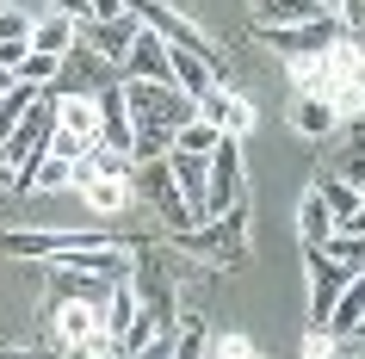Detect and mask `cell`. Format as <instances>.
I'll list each match as a JSON object with an SVG mask.
<instances>
[{"mask_svg": "<svg viewBox=\"0 0 365 359\" xmlns=\"http://www.w3.org/2000/svg\"><path fill=\"white\" fill-rule=\"evenodd\" d=\"M173 248H186V254H211V261H242V242H248V205L223 211V217H211V223L198 229H180V236H168Z\"/></svg>", "mask_w": 365, "mask_h": 359, "instance_id": "cell-1", "label": "cell"}, {"mask_svg": "<svg viewBox=\"0 0 365 359\" xmlns=\"http://www.w3.org/2000/svg\"><path fill=\"white\" fill-rule=\"evenodd\" d=\"M242 143L235 136H217V149L205 155V217H223V211L242 205Z\"/></svg>", "mask_w": 365, "mask_h": 359, "instance_id": "cell-2", "label": "cell"}, {"mask_svg": "<svg viewBox=\"0 0 365 359\" xmlns=\"http://www.w3.org/2000/svg\"><path fill=\"white\" fill-rule=\"evenodd\" d=\"M93 112H99V149L118 155V161H130L136 131H130V112H124V87H118V81H106V87L93 93Z\"/></svg>", "mask_w": 365, "mask_h": 359, "instance_id": "cell-3", "label": "cell"}, {"mask_svg": "<svg viewBox=\"0 0 365 359\" xmlns=\"http://www.w3.org/2000/svg\"><path fill=\"white\" fill-rule=\"evenodd\" d=\"M112 236H68V229H6L0 236V254H13V261H38V254H62V248H106Z\"/></svg>", "mask_w": 365, "mask_h": 359, "instance_id": "cell-4", "label": "cell"}, {"mask_svg": "<svg viewBox=\"0 0 365 359\" xmlns=\"http://www.w3.org/2000/svg\"><path fill=\"white\" fill-rule=\"evenodd\" d=\"M260 44H272V50H279V56H328V50H334V44H341V25L328 19H309V25H285V31H260Z\"/></svg>", "mask_w": 365, "mask_h": 359, "instance_id": "cell-5", "label": "cell"}, {"mask_svg": "<svg viewBox=\"0 0 365 359\" xmlns=\"http://www.w3.org/2000/svg\"><path fill=\"white\" fill-rule=\"evenodd\" d=\"M130 173H136V186L149 192V205L168 217V236H180V229H198V217L180 205V192H173V180H168V168H161V161H136Z\"/></svg>", "mask_w": 365, "mask_h": 359, "instance_id": "cell-6", "label": "cell"}, {"mask_svg": "<svg viewBox=\"0 0 365 359\" xmlns=\"http://www.w3.org/2000/svg\"><path fill=\"white\" fill-rule=\"evenodd\" d=\"M304 254H309V328H322L328 310H334V298L353 285V273H341L322 248H304Z\"/></svg>", "mask_w": 365, "mask_h": 359, "instance_id": "cell-7", "label": "cell"}, {"mask_svg": "<svg viewBox=\"0 0 365 359\" xmlns=\"http://www.w3.org/2000/svg\"><path fill=\"white\" fill-rule=\"evenodd\" d=\"M198 118H205L217 136H235V143L254 131V106L242 93H230V87H211V93L198 99Z\"/></svg>", "mask_w": 365, "mask_h": 359, "instance_id": "cell-8", "label": "cell"}, {"mask_svg": "<svg viewBox=\"0 0 365 359\" xmlns=\"http://www.w3.org/2000/svg\"><path fill=\"white\" fill-rule=\"evenodd\" d=\"M130 291H136V303H143V316H149L155 328H173V285L161 279V266H136Z\"/></svg>", "mask_w": 365, "mask_h": 359, "instance_id": "cell-9", "label": "cell"}, {"mask_svg": "<svg viewBox=\"0 0 365 359\" xmlns=\"http://www.w3.org/2000/svg\"><path fill=\"white\" fill-rule=\"evenodd\" d=\"M56 99V131L75 136V143H99V112H93V93H50Z\"/></svg>", "mask_w": 365, "mask_h": 359, "instance_id": "cell-10", "label": "cell"}, {"mask_svg": "<svg viewBox=\"0 0 365 359\" xmlns=\"http://www.w3.org/2000/svg\"><path fill=\"white\" fill-rule=\"evenodd\" d=\"M316 198H322L328 217H334V236H359V223H365V211H359V186H346L341 173H334V180H322V186H316Z\"/></svg>", "mask_w": 365, "mask_h": 359, "instance_id": "cell-11", "label": "cell"}, {"mask_svg": "<svg viewBox=\"0 0 365 359\" xmlns=\"http://www.w3.org/2000/svg\"><path fill=\"white\" fill-rule=\"evenodd\" d=\"M93 335H99V310H93V303L56 298V340H62V353H75V347H87Z\"/></svg>", "mask_w": 365, "mask_h": 359, "instance_id": "cell-12", "label": "cell"}, {"mask_svg": "<svg viewBox=\"0 0 365 359\" xmlns=\"http://www.w3.org/2000/svg\"><path fill=\"white\" fill-rule=\"evenodd\" d=\"M136 316H143V303H136L130 279H124V285H112V298L99 303V335H112V347H118V340L130 335V322H136Z\"/></svg>", "mask_w": 365, "mask_h": 359, "instance_id": "cell-13", "label": "cell"}, {"mask_svg": "<svg viewBox=\"0 0 365 359\" xmlns=\"http://www.w3.org/2000/svg\"><path fill=\"white\" fill-rule=\"evenodd\" d=\"M124 69H130V81H155V87H168V44L149 38V31H136Z\"/></svg>", "mask_w": 365, "mask_h": 359, "instance_id": "cell-14", "label": "cell"}, {"mask_svg": "<svg viewBox=\"0 0 365 359\" xmlns=\"http://www.w3.org/2000/svg\"><path fill=\"white\" fill-rule=\"evenodd\" d=\"M322 328H328L334 340H353V335L365 328V279H353V285L341 291V298H334V310H328V322H322Z\"/></svg>", "mask_w": 365, "mask_h": 359, "instance_id": "cell-15", "label": "cell"}, {"mask_svg": "<svg viewBox=\"0 0 365 359\" xmlns=\"http://www.w3.org/2000/svg\"><path fill=\"white\" fill-rule=\"evenodd\" d=\"M31 50H38V56H68V50H75V25H68V13H43L38 25H31Z\"/></svg>", "mask_w": 365, "mask_h": 359, "instance_id": "cell-16", "label": "cell"}, {"mask_svg": "<svg viewBox=\"0 0 365 359\" xmlns=\"http://www.w3.org/2000/svg\"><path fill=\"white\" fill-rule=\"evenodd\" d=\"M328 6H309V0H267L260 13H254V25L260 31H285V25H309V19H322Z\"/></svg>", "mask_w": 365, "mask_h": 359, "instance_id": "cell-17", "label": "cell"}, {"mask_svg": "<svg viewBox=\"0 0 365 359\" xmlns=\"http://www.w3.org/2000/svg\"><path fill=\"white\" fill-rule=\"evenodd\" d=\"M334 124H341V112H334L328 99H297V106H291V131L297 136H328Z\"/></svg>", "mask_w": 365, "mask_h": 359, "instance_id": "cell-18", "label": "cell"}, {"mask_svg": "<svg viewBox=\"0 0 365 359\" xmlns=\"http://www.w3.org/2000/svg\"><path fill=\"white\" fill-rule=\"evenodd\" d=\"M31 106H38V87H25V81H13V87L0 93V143L19 131V118L31 112Z\"/></svg>", "mask_w": 365, "mask_h": 359, "instance_id": "cell-19", "label": "cell"}, {"mask_svg": "<svg viewBox=\"0 0 365 359\" xmlns=\"http://www.w3.org/2000/svg\"><path fill=\"white\" fill-rule=\"evenodd\" d=\"M297 229H304V248H322L328 236H334V217H328V205L309 192L304 198V217H297Z\"/></svg>", "mask_w": 365, "mask_h": 359, "instance_id": "cell-20", "label": "cell"}, {"mask_svg": "<svg viewBox=\"0 0 365 359\" xmlns=\"http://www.w3.org/2000/svg\"><path fill=\"white\" fill-rule=\"evenodd\" d=\"M87 205L106 211V217L130 211V180H93V186H87Z\"/></svg>", "mask_w": 365, "mask_h": 359, "instance_id": "cell-21", "label": "cell"}, {"mask_svg": "<svg viewBox=\"0 0 365 359\" xmlns=\"http://www.w3.org/2000/svg\"><path fill=\"white\" fill-rule=\"evenodd\" d=\"M322 254H328L334 266H341V273H353V279H365V261H359L365 248H359V236H328V242H322Z\"/></svg>", "mask_w": 365, "mask_h": 359, "instance_id": "cell-22", "label": "cell"}, {"mask_svg": "<svg viewBox=\"0 0 365 359\" xmlns=\"http://www.w3.org/2000/svg\"><path fill=\"white\" fill-rule=\"evenodd\" d=\"M205 353H211L205 322H180V328H173V359H205Z\"/></svg>", "mask_w": 365, "mask_h": 359, "instance_id": "cell-23", "label": "cell"}, {"mask_svg": "<svg viewBox=\"0 0 365 359\" xmlns=\"http://www.w3.org/2000/svg\"><path fill=\"white\" fill-rule=\"evenodd\" d=\"M173 149H180V155H211L217 149V131L205 124V118H192L186 131H173Z\"/></svg>", "mask_w": 365, "mask_h": 359, "instance_id": "cell-24", "label": "cell"}, {"mask_svg": "<svg viewBox=\"0 0 365 359\" xmlns=\"http://www.w3.org/2000/svg\"><path fill=\"white\" fill-rule=\"evenodd\" d=\"M353 353V340H334L328 328H309L304 335V359H346Z\"/></svg>", "mask_w": 365, "mask_h": 359, "instance_id": "cell-25", "label": "cell"}, {"mask_svg": "<svg viewBox=\"0 0 365 359\" xmlns=\"http://www.w3.org/2000/svg\"><path fill=\"white\" fill-rule=\"evenodd\" d=\"M31 186L62 192V186H68V161H56V155H38V168H31Z\"/></svg>", "mask_w": 365, "mask_h": 359, "instance_id": "cell-26", "label": "cell"}, {"mask_svg": "<svg viewBox=\"0 0 365 359\" xmlns=\"http://www.w3.org/2000/svg\"><path fill=\"white\" fill-rule=\"evenodd\" d=\"M217 359H254V340L248 335H223L217 340Z\"/></svg>", "mask_w": 365, "mask_h": 359, "instance_id": "cell-27", "label": "cell"}, {"mask_svg": "<svg viewBox=\"0 0 365 359\" xmlns=\"http://www.w3.org/2000/svg\"><path fill=\"white\" fill-rule=\"evenodd\" d=\"M130 359H173V328H168V335H155V340H143Z\"/></svg>", "mask_w": 365, "mask_h": 359, "instance_id": "cell-28", "label": "cell"}, {"mask_svg": "<svg viewBox=\"0 0 365 359\" xmlns=\"http://www.w3.org/2000/svg\"><path fill=\"white\" fill-rule=\"evenodd\" d=\"M0 359H50V353H0Z\"/></svg>", "mask_w": 365, "mask_h": 359, "instance_id": "cell-29", "label": "cell"}, {"mask_svg": "<svg viewBox=\"0 0 365 359\" xmlns=\"http://www.w3.org/2000/svg\"><path fill=\"white\" fill-rule=\"evenodd\" d=\"M62 359H93V353H87V347H75V353H62Z\"/></svg>", "mask_w": 365, "mask_h": 359, "instance_id": "cell-30", "label": "cell"}, {"mask_svg": "<svg viewBox=\"0 0 365 359\" xmlns=\"http://www.w3.org/2000/svg\"><path fill=\"white\" fill-rule=\"evenodd\" d=\"M0 186H13V173H6V161H0Z\"/></svg>", "mask_w": 365, "mask_h": 359, "instance_id": "cell-31", "label": "cell"}, {"mask_svg": "<svg viewBox=\"0 0 365 359\" xmlns=\"http://www.w3.org/2000/svg\"><path fill=\"white\" fill-rule=\"evenodd\" d=\"M346 359H359V353H346Z\"/></svg>", "mask_w": 365, "mask_h": 359, "instance_id": "cell-32", "label": "cell"}, {"mask_svg": "<svg viewBox=\"0 0 365 359\" xmlns=\"http://www.w3.org/2000/svg\"><path fill=\"white\" fill-rule=\"evenodd\" d=\"M112 359H124V353H112Z\"/></svg>", "mask_w": 365, "mask_h": 359, "instance_id": "cell-33", "label": "cell"}]
</instances>
